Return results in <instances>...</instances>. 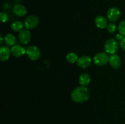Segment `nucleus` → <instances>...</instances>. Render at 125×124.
I'll list each match as a JSON object with an SVG mask.
<instances>
[{"label":"nucleus","mask_w":125,"mask_h":124,"mask_svg":"<svg viewBox=\"0 0 125 124\" xmlns=\"http://www.w3.org/2000/svg\"><path fill=\"white\" fill-rule=\"evenodd\" d=\"M90 93L86 86H80L76 88L72 92V100L77 103H82L89 100Z\"/></svg>","instance_id":"1"},{"label":"nucleus","mask_w":125,"mask_h":124,"mask_svg":"<svg viewBox=\"0 0 125 124\" xmlns=\"http://www.w3.org/2000/svg\"><path fill=\"white\" fill-rule=\"evenodd\" d=\"M93 61L95 65L101 66L108 63L109 61V56L106 52H100L94 56Z\"/></svg>","instance_id":"2"},{"label":"nucleus","mask_w":125,"mask_h":124,"mask_svg":"<svg viewBox=\"0 0 125 124\" xmlns=\"http://www.w3.org/2000/svg\"><path fill=\"white\" fill-rule=\"evenodd\" d=\"M104 49L109 54H115L118 50V43L114 38H110L104 43Z\"/></svg>","instance_id":"3"},{"label":"nucleus","mask_w":125,"mask_h":124,"mask_svg":"<svg viewBox=\"0 0 125 124\" xmlns=\"http://www.w3.org/2000/svg\"><path fill=\"white\" fill-rule=\"evenodd\" d=\"M39 23V19L38 17L34 15L28 16L24 19V27L28 30H31L34 29L38 26Z\"/></svg>","instance_id":"4"},{"label":"nucleus","mask_w":125,"mask_h":124,"mask_svg":"<svg viewBox=\"0 0 125 124\" xmlns=\"http://www.w3.org/2000/svg\"><path fill=\"white\" fill-rule=\"evenodd\" d=\"M26 55L32 61H36L40 57L41 52L36 46H30L26 49Z\"/></svg>","instance_id":"5"},{"label":"nucleus","mask_w":125,"mask_h":124,"mask_svg":"<svg viewBox=\"0 0 125 124\" xmlns=\"http://www.w3.org/2000/svg\"><path fill=\"white\" fill-rule=\"evenodd\" d=\"M120 16V11L117 7H112L107 10V17L111 23L117 21Z\"/></svg>","instance_id":"6"},{"label":"nucleus","mask_w":125,"mask_h":124,"mask_svg":"<svg viewBox=\"0 0 125 124\" xmlns=\"http://www.w3.org/2000/svg\"><path fill=\"white\" fill-rule=\"evenodd\" d=\"M31 40V34L28 29H23L18 34V40L23 44H27Z\"/></svg>","instance_id":"7"},{"label":"nucleus","mask_w":125,"mask_h":124,"mask_svg":"<svg viewBox=\"0 0 125 124\" xmlns=\"http://www.w3.org/2000/svg\"><path fill=\"white\" fill-rule=\"evenodd\" d=\"M11 53L15 57H21L26 53V49L23 46L19 44H15L10 49Z\"/></svg>","instance_id":"8"},{"label":"nucleus","mask_w":125,"mask_h":124,"mask_svg":"<svg viewBox=\"0 0 125 124\" xmlns=\"http://www.w3.org/2000/svg\"><path fill=\"white\" fill-rule=\"evenodd\" d=\"M77 65L81 68H89L92 64V59L90 57L86 55L82 56L79 57L77 62Z\"/></svg>","instance_id":"9"},{"label":"nucleus","mask_w":125,"mask_h":124,"mask_svg":"<svg viewBox=\"0 0 125 124\" xmlns=\"http://www.w3.org/2000/svg\"><path fill=\"white\" fill-rule=\"evenodd\" d=\"M110 65L111 66L112 68L115 69H117L120 68V67L122 65V61L119 56L117 54H112L109 57Z\"/></svg>","instance_id":"10"},{"label":"nucleus","mask_w":125,"mask_h":124,"mask_svg":"<svg viewBox=\"0 0 125 124\" xmlns=\"http://www.w3.org/2000/svg\"><path fill=\"white\" fill-rule=\"evenodd\" d=\"M12 11H13V13L18 17H23L26 15L28 12L25 6L20 4H17L13 6Z\"/></svg>","instance_id":"11"},{"label":"nucleus","mask_w":125,"mask_h":124,"mask_svg":"<svg viewBox=\"0 0 125 124\" xmlns=\"http://www.w3.org/2000/svg\"><path fill=\"white\" fill-rule=\"evenodd\" d=\"M11 51L8 46H1L0 48V59L2 62H6L10 56Z\"/></svg>","instance_id":"12"},{"label":"nucleus","mask_w":125,"mask_h":124,"mask_svg":"<svg viewBox=\"0 0 125 124\" xmlns=\"http://www.w3.org/2000/svg\"><path fill=\"white\" fill-rule=\"evenodd\" d=\"M95 23L96 26L100 29H103L107 27V21L105 17L101 15L97 16L95 19Z\"/></svg>","instance_id":"13"},{"label":"nucleus","mask_w":125,"mask_h":124,"mask_svg":"<svg viewBox=\"0 0 125 124\" xmlns=\"http://www.w3.org/2000/svg\"><path fill=\"white\" fill-rule=\"evenodd\" d=\"M90 82V77L88 74H82L79 77V83L81 86H86L89 85Z\"/></svg>","instance_id":"14"},{"label":"nucleus","mask_w":125,"mask_h":124,"mask_svg":"<svg viewBox=\"0 0 125 124\" xmlns=\"http://www.w3.org/2000/svg\"><path fill=\"white\" fill-rule=\"evenodd\" d=\"M4 41L7 46H13L16 43V38L13 34H8L5 36Z\"/></svg>","instance_id":"15"},{"label":"nucleus","mask_w":125,"mask_h":124,"mask_svg":"<svg viewBox=\"0 0 125 124\" xmlns=\"http://www.w3.org/2000/svg\"><path fill=\"white\" fill-rule=\"evenodd\" d=\"M24 24H23L21 21H15L13 22L10 26L11 29L14 32H20L22 30H23L24 27Z\"/></svg>","instance_id":"16"},{"label":"nucleus","mask_w":125,"mask_h":124,"mask_svg":"<svg viewBox=\"0 0 125 124\" xmlns=\"http://www.w3.org/2000/svg\"><path fill=\"white\" fill-rule=\"evenodd\" d=\"M78 58H78V55L74 52H70L66 56V59H67V62L72 63V64L77 63Z\"/></svg>","instance_id":"17"},{"label":"nucleus","mask_w":125,"mask_h":124,"mask_svg":"<svg viewBox=\"0 0 125 124\" xmlns=\"http://www.w3.org/2000/svg\"><path fill=\"white\" fill-rule=\"evenodd\" d=\"M118 32L120 34L125 36V21H122L120 23L118 26Z\"/></svg>","instance_id":"18"},{"label":"nucleus","mask_w":125,"mask_h":124,"mask_svg":"<svg viewBox=\"0 0 125 124\" xmlns=\"http://www.w3.org/2000/svg\"><path fill=\"white\" fill-rule=\"evenodd\" d=\"M107 30L110 34L114 33L116 31V30H117V26L114 23H109L107 26Z\"/></svg>","instance_id":"19"},{"label":"nucleus","mask_w":125,"mask_h":124,"mask_svg":"<svg viewBox=\"0 0 125 124\" xmlns=\"http://www.w3.org/2000/svg\"><path fill=\"white\" fill-rule=\"evenodd\" d=\"M0 19L2 23H6L9 19V15L7 13L2 12L0 13Z\"/></svg>","instance_id":"20"},{"label":"nucleus","mask_w":125,"mask_h":124,"mask_svg":"<svg viewBox=\"0 0 125 124\" xmlns=\"http://www.w3.org/2000/svg\"><path fill=\"white\" fill-rule=\"evenodd\" d=\"M120 46L122 49L125 51V36H124L123 38L120 41Z\"/></svg>","instance_id":"21"},{"label":"nucleus","mask_w":125,"mask_h":124,"mask_svg":"<svg viewBox=\"0 0 125 124\" xmlns=\"http://www.w3.org/2000/svg\"><path fill=\"white\" fill-rule=\"evenodd\" d=\"M115 36H116V39H117L118 41H120L123 38V37H124V35H122V34H118L116 35Z\"/></svg>","instance_id":"22"},{"label":"nucleus","mask_w":125,"mask_h":124,"mask_svg":"<svg viewBox=\"0 0 125 124\" xmlns=\"http://www.w3.org/2000/svg\"><path fill=\"white\" fill-rule=\"evenodd\" d=\"M0 39H1V41H0V44L2 45V44L3 43V37L2 36V35H1V37H0Z\"/></svg>","instance_id":"23"}]
</instances>
